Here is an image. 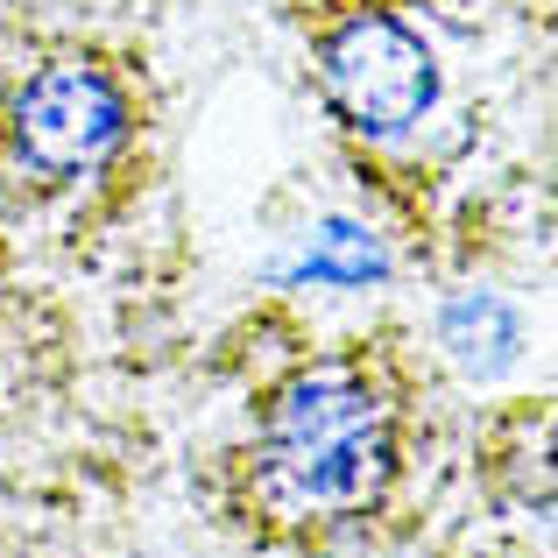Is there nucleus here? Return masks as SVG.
Wrapping results in <instances>:
<instances>
[{"label":"nucleus","mask_w":558,"mask_h":558,"mask_svg":"<svg viewBox=\"0 0 558 558\" xmlns=\"http://www.w3.org/2000/svg\"><path fill=\"white\" fill-rule=\"evenodd\" d=\"M396 438L389 410L368 381L318 368L298 375L269 410V452H262V488L290 517H354L389 488Z\"/></svg>","instance_id":"f257e3e1"},{"label":"nucleus","mask_w":558,"mask_h":558,"mask_svg":"<svg viewBox=\"0 0 558 558\" xmlns=\"http://www.w3.org/2000/svg\"><path fill=\"white\" fill-rule=\"evenodd\" d=\"M375 269H381V255L361 227H326L312 241V255H304V276H326V283H368Z\"/></svg>","instance_id":"39448f33"},{"label":"nucleus","mask_w":558,"mask_h":558,"mask_svg":"<svg viewBox=\"0 0 558 558\" xmlns=\"http://www.w3.org/2000/svg\"><path fill=\"white\" fill-rule=\"evenodd\" d=\"M326 93L368 135H403L410 121H424L438 93L432 50L389 14H361L326 43Z\"/></svg>","instance_id":"f03ea898"},{"label":"nucleus","mask_w":558,"mask_h":558,"mask_svg":"<svg viewBox=\"0 0 558 558\" xmlns=\"http://www.w3.org/2000/svg\"><path fill=\"white\" fill-rule=\"evenodd\" d=\"M446 347H452V361H460L466 375H495V368H509L517 361V347H523V326H517V312H509L502 298H460L446 312Z\"/></svg>","instance_id":"20e7f679"},{"label":"nucleus","mask_w":558,"mask_h":558,"mask_svg":"<svg viewBox=\"0 0 558 558\" xmlns=\"http://www.w3.org/2000/svg\"><path fill=\"white\" fill-rule=\"evenodd\" d=\"M128 107L93 64H50L14 99V142L36 170H85L121 142Z\"/></svg>","instance_id":"7ed1b4c3"}]
</instances>
